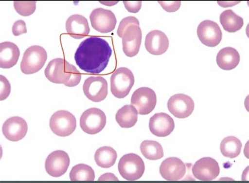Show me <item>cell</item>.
Segmentation results:
<instances>
[{
    "label": "cell",
    "instance_id": "6da1fadb",
    "mask_svg": "<svg viewBox=\"0 0 249 183\" xmlns=\"http://www.w3.org/2000/svg\"><path fill=\"white\" fill-rule=\"evenodd\" d=\"M112 54L113 50L107 41L91 36L80 43L74 59L77 66L85 73L98 74L107 68Z\"/></svg>",
    "mask_w": 249,
    "mask_h": 183
},
{
    "label": "cell",
    "instance_id": "7a4b0ae2",
    "mask_svg": "<svg viewBox=\"0 0 249 183\" xmlns=\"http://www.w3.org/2000/svg\"><path fill=\"white\" fill-rule=\"evenodd\" d=\"M44 74L49 81L63 84L70 88L77 86L82 78L80 72L62 58L51 61L45 70Z\"/></svg>",
    "mask_w": 249,
    "mask_h": 183
},
{
    "label": "cell",
    "instance_id": "3957f363",
    "mask_svg": "<svg viewBox=\"0 0 249 183\" xmlns=\"http://www.w3.org/2000/svg\"><path fill=\"white\" fill-rule=\"evenodd\" d=\"M134 83V74L129 69H117L110 77L111 92L118 99H124L129 94Z\"/></svg>",
    "mask_w": 249,
    "mask_h": 183
},
{
    "label": "cell",
    "instance_id": "277c9868",
    "mask_svg": "<svg viewBox=\"0 0 249 183\" xmlns=\"http://www.w3.org/2000/svg\"><path fill=\"white\" fill-rule=\"evenodd\" d=\"M48 55L41 46L33 45L25 51L21 63V70L25 74H35L40 71L47 60Z\"/></svg>",
    "mask_w": 249,
    "mask_h": 183
},
{
    "label": "cell",
    "instance_id": "5b68a950",
    "mask_svg": "<svg viewBox=\"0 0 249 183\" xmlns=\"http://www.w3.org/2000/svg\"><path fill=\"white\" fill-rule=\"evenodd\" d=\"M118 168L122 178L129 181L140 179L145 170L142 159L133 153L124 155L119 161Z\"/></svg>",
    "mask_w": 249,
    "mask_h": 183
},
{
    "label": "cell",
    "instance_id": "8992f818",
    "mask_svg": "<svg viewBox=\"0 0 249 183\" xmlns=\"http://www.w3.org/2000/svg\"><path fill=\"white\" fill-rule=\"evenodd\" d=\"M50 127L52 131L58 136H69L76 129V120L69 111L58 110L52 115Z\"/></svg>",
    "mask_w": 249,
    "mask_h": 183
},
{
    "label": "cell",
    "instance_id": "52a82bcc",
    "mask_svg": "<svg viewBox=\"0 0 249 183\" xmlns=\"http://www.w3.org/2000/svg\"><path fill=\"white\" fill-rule=\"evenodd\" d=\"M107 116L103 110L97 108H91L85 111L80 118V127L83 131L88 134L100 133L106 127Z\"/></svg>",
    "mask_w": 249,
    "mask_h": 183
},
{
    "label": "cell",
    "instance_id": "ba28073f",
    "mask_svg": "<svg viewBox=\"0 0 249 183\" xmlns=\"http://www.w3.org/2000/svg\"><path fill=\"white\" fill-rule=\"evenodd\" d=\"M156 103L157 96L154 91L147 87L136 90L131 98V104L136 108L139 114L142 115L151 113Z\"/></svg>",
    "mask_w": 249,
    "mask_h": 183
},
{
    "label": "cell",
    "instance_id": "9c48e42d",
    "mask_svg": "<svg viewBox=\"0 0 249 183\" xmlns=\"http://www.w3.org/2000/svg\"><path fill=\"white\" fill-rule=\"evenodd\" d=\"M84 93L89 100L94 102H102L108 95V83L102 76H90L85 81Z\"/></svg>",
    "mask_w": 249,
    "mask_h": 183
},
{
    "label": "cell",
    "instance_id": "30bf717a",
    "mask_svg": "<svg viewBox=\"0 0 249 183\" xmlns=\"http://www.w3.org/2000/svg\"><path fill=\"white\" fill-rule=\"evenodd\" d=\"M91 27L102 34H108L115 28L116 18L112 11L101 8L91 12L89 16Z\"/></svg>",
    "mask_w": 249,
    "mask_h": 183
},
{
    "label": "cell",
    "instance_id": "8fae6325",
    "mask_svg": "<svg viewBox=\"0 0 249 183\" xmlns=\"http://www.w3.org/2000/svg\"><path fill=\"white\" fill-rule=\"evenodd\" d=\"M70 165L67 153L58 150L49 154L45 161V167L47 173L52 177H61L66 173Z\"/></svg>",
    "mask_w": 249,
    "mask_h": 183
},
{
    "label": "cell",
    "instance_id": "7c38bea8",
    "mask_svg": "<svg viewBox=\"0 0 249 183\" xmlns=\"http://www.w3.org/2000/svg\"><path fill=\"white\" fill-rule=\"evenodd\" d=\"M218 163L214 159L206 157L196 161L192 168L194 177L200 181H213L220 174Z\"/></svg>",
    "mask_w": 249,
    "mask_h": 183
},
{
    "label": "cell",
    "instance_id": "4fadbf2b",
    "mask_svg": "<svg viewBox=\"0 0 249 183\" xmlns=\"http://www.w3.org/2000/svg\"><path fill=\"white\" fill-rule=\"evenodd\" d=\"M167 106L169 112L177 118L185 119L193 113L195 103L189 96L177 94L170 98Z\"/></svg>",
    "mask_w": 249,
    "mask_h": 183
},
{
    "label": "cell",
    "instance_id": "5bb4252c",
    "mask_svg": "<svg viewBox=\"0 0 249 183\" xmlns=\"http://www.w3.org/2000/svg\"><path fill=\"white\" fill-rule=\"evenodd\" d=\"M197 35L201 42L209 47L217 46L222 37L219 25L211 20H205L199 24Z\"/></svg>",
    "mask_w": 249,
    "mask_h": 183
},
{
    "label": "cell",
    "instance_id": "9a60e30c",
    "mask_svg": "<svg viewBox=\"0 0 249 183\" xmlns=\"http://www.w3.org/2000/svg\"><path fill=\"white\" fill-rule=\"evenodd\" d=\"M122 38L124 55L130 57L137 55L140 50L142 39V32L140 26H129L124 30Z\"/></svg>",
    "mask_w": 249,
    "mask_h": 183
},
{
    "label": "cell",
    "instance_id": "2e32d148",
    "mask_svg": "<svg viewBox=\"0 0 249 183\" xmlns=\"http://www.w3.org/2000/svg\"><path fill=\"white\" fill-rule=\"evenodd\" d=\"M187 169L186 165L180 159L172 157L162 162L160 172L163 179L170 181H176L184 177L187 173Z\"/></svg>",
    "mask_w": 249,
    "mask_h": 183
},
{
    "label": "cell",
    "instance_id": "e0dca14e",
    "mask_svg": "<svg viewBox=\"0 0 249 183\" xmlns=\"http://www.w3.org/2000/svg\"><path fill=\"white\" fill-rule=\"evenodd\" d=\"M28 130V124L21 117H11L3 124V134L6 139L12 142L22 140L27 135Z\"/></svg>",
    "mask_w": 249,
    "mask_h": 183
},
{
    "label": "cell",
    "instance_id": "ac0fdd59",
    "mask_svg": "<svg viewBox=\"0 0 249 183\" xmlns=\"http://www.w3.org/2000/svg\"><path fill=\"white\" fill-rule=\"evenodd\" d=\"M175 127L172 117L165 113H156L149 121L150 131L157 137H167L173 132Z\"/></svg>",
    "mask_w": 249,
    "mask_h": 183
},
{
    "label": "cell",
    "instance_id": "d6986e66",
    "mask_svg": "<svg viewBox=\"0 0 249 183\" xmlns=\"http://www.w3.org/2000/svg\"><path fill=\"white\" fill-rule=\"evenodd\" d=\"M145 48L150 54L160 55L165 54L169 48L167 36L161 31L154 30L146 37Z\"/></svg>",
    "mask_w": 249,
    "mask_h": 183
},
{
    "label": "cell",
    "instance_id": "ffe728a7",
    "mask_svg": "<svg viewBox=\"0 0 249 183\" xmlns=\"http://www.w3.org/2000/svg\"><path fill=\"white\" fill-rule=\"evenodd\" d=\"M66 30L69 36L75 39L84 38L90 32L88 19L81 15H72L67 19Z\"/></svg>",
    "mask_w": 249,
    "mask_h": 183
},
{
    "label": "cell",
    "instance_id": "44dd1931",
    "mask_svg": "<svg viewBox=\"0 0 249 183\" xmlns=\"http://www.w3.org/2000/svg\"><path fill=\"white\" fill-rule=\"evenodd\" d=\"M20 55L18 46L11 42L0 44V67L10 69L15 66Z\"/></svg>",
    "mask_w": 249,
    "mask_h": 183
},
{
    "label": "cell",
    "instance_id": "7402d4cb",
    "mask_svg": "<svg viewBox=\"0 0 249 183\" xmlns=\"http://www.w3.org/2000/svg\"><path fill=\"white\" fill-rule=\"evenodd\" d=\"M240 56L238 51L231 47L221 50L217 56L218 67L222 70L230 71L237 67L239 64Z\"/></svg>",
    "mask_w": 249,
    "mask_h": 183
},
{
    "label": "cell",
    "instance_id": "603a6c76",
    "mask_svg": "<svg viewBox=\"0 0 249 183\" xmlns=\"http://www.w3.org/2000/svg\"><path fill=\"white\" fill-rule=\"evenodd\" d=\"M138 112L134 106L126 105L117 111L115 119L121 128H128L135 126L138 120Z\"/></svg>",
    "mask_w": 249,
    "mask_h": 183
},
{
    "label": "cell",
    "instance_id": "cb8c5ba5",
    "mask_svg": "<svg viewBox=\"0 0 249 183\" xmlns=\"http://www.w3.org/2000/svg\"><path fill=\"white\" fill-rule=\"evenodd\" d=\"M220 21L224 29L229 33L239 31L244 26V19L236 15L232 10H227L222 13Z\"/></svg>",
    "mask_w": 249,
    "mask_h": 183
},
{
    "label": "cell",
    "instance_id": "d4e9b609",
    "mask_svg": "<svg viewBox=\"0 0 249 183\" xmlns=\"http://www.w3.org/2000/svg\"><path fill=\"white\" fill-rule=\"evenodd\" d=\"M117 158V152L109 146H103L98 148L94 155L97 165L104 168L112 167Z\"/></svg>",
    "mask_w": 249,
    "mask_h": 183
},
{
    "label": "cell",
    "instance_id": "484cf974",
    "mask_svg": "<svg viewBox=\"0 0 249 183\" xmlns=\"http://www.w3.org/2000/svg\"><path fill=\"white\" fill-rule=\"evenodd\" d=\"M242 147L241 141L234 136H228L220 144L221 152L226 158L234 159L238 156Z\"/></svg>",
    "mask_w": 249,
    "mask_h": 183
},
{
    "label": "cell",
    "instance_id": "4316f807",
    "mask_svg": "<svg viewBox=\"0 0 249 183\" xmlns=\"http://www.w3.org/2000/svg\"><path fill=\"white\" fill-rule=\"evenodd\" d=\"M141 151L144 157L149 160H157L163 157V151L160 144L155 141H143Z\"/></svg>",
    "mask_w": 249,
    "mask_h": 183
},
{
    "label": "cell",
    "instance_id": "83f0119b",
    "mask_svg": "<svg viewBox=\"0 0 249 183\" xmlns=\"http://www.w3.org/2000/svg\"><path fill=\"white\" fill-rule=\"evenodd\" d=\"M71 181H93L95 178L94 170L84 164L77 165L72 168L70 173Z\"/></svg>",
    "mask_w": 249,
    "mask_h": 183
},
{
    "label": "cell",
    "instance_id": "f1b7e54d",
    "mask_svg": "<svg viewBox=\"0 0 249 183\" xmlns=\"http://www.w3.org/2000/svg\"><path fill=\"white\" fill-rule=\"evenodd\" d=\"M36 3L35 1H15L14 7L19 15L28 17L36 11Z\"/></svg>",
    "mask_w": 249,
    "mask_h": 183
},
{
    "label": "cell",
    "instance_id": "f546056e",
    "mask_svg": "<svg viewBox=\"0 0 249 183\" xmlns=\"http://www.w3.org/2000/svg\"><path fill=\"white\" fill-rule=\"evenodd\" d=\"M137 25L140 26L139 19L134 17H128L122 19L118 28L117 34L120 37H122L124 32L129 26Z\"/></svg>",
    "mask_w": 249,
    "mask_h": 183
},
{
    "label": "cell",
    "instance_id": "4dcf8cb0",
    "mask_svg": "<svg viewBox=\"0 0 249 183\" xmlns=\"http://www.w3.org/2000/svg\"><path fill=\"white\" fill-rule=\"evenodd\" d=\"M0 100L4 101L7 99L11 93V85L7 78L2 75H0Z\"/></svg>",
    "mask_w": 249,
    "mask_h": 183
},
{
    "label": "cell",
    "instance_id": "1f68e13d",
    "mask_svg": "<svg viewBox=\"0 0 249 183\" xmlns=\"http://www.w3.org/2000/svg\"><path fill=\"white\" fill-rule=\"evenodd\" d=\"M12 31L13 35L16 37L27 34V25L24 21L19 19L13 25Z\"/></svg>",
    "mask_w": 249,
    "mask_h": 183
},
{
    "label": "cell",
    "instance_id": "d6a6232c",
    "mask_svg": "<svg viewBox=\"0 0 249 183\" xmlns=\"http://www.w3.org/2000/svg\"><path fill=\"white\" fill-rule=\"evenodd\" d=\"M161 7L168 12H175L178 10L181 6V2H163L159 1Z\"/></svg>",
    "mask_w": 249,
    "mask_h": 183
},
{
    "label": "cell",
    "instance_id": "836d02e7",
    "mask_svg": "<svg viewBox=\"0 0 249 183\" xmlns=\"http://www.w3.org/2000/svg\"><path fill=\"white\" fill-rule=\"evenodd\" d=\"M123 3L128 11L130 13H134V14H136V13L139 12L141 10L142 2L124 1Z\"/></svg>",
    "mask_w": 249,
    "mask_h": 183
},
{
    "label": "cell",
    "instance_id": "e575fe53",
    "mask_svg": "<svg viewBox=\"0 0 249 183\" xmlns=\"http://www.w3.org/2000/svg\"><path fill=\"white\" fill-rule=\"evenodd\" d=\"M98 181H119L114 174L112 173L104 174L101 176Z\"/></svg>",
    "mask_w": 249,
    "mask_h": 183
}]
</instances>
